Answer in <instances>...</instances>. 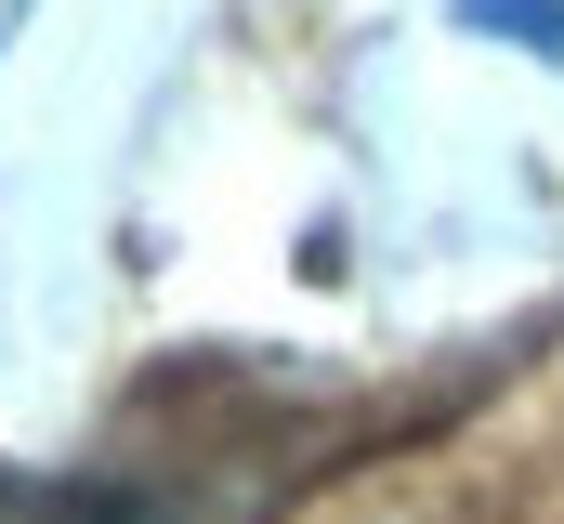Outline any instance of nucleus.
Returning <instances> with one entry per match:
<instances>
[{"mask_svg": "<svg viewBox=\"0 0 564 524\" xmlns=\"http://www.w3.org/2000/svg\"><path fill=\"white\" fill-rule=\"evenodd\" d=\"M0 524H158V512H132V499H79V485H13V472H0Z\"/></svg>", "mask_w": 564, "mask_h": 524, "instance_id": "1", "label": "nucleus"}, {"mask_svg": "<svg viewBox=\"0 0 564 524\" xmlns=\"http://www.w3.org/2000/svg\"><path fill=\"white\" fill-rule=\"evenodd\" d=\"M486 26H525V40H564V0H473Z\"/></svg>", "mask_w": 564, "mask_h": 524, "instance_id": "2", "label": "nucleus"}]
</instances>
